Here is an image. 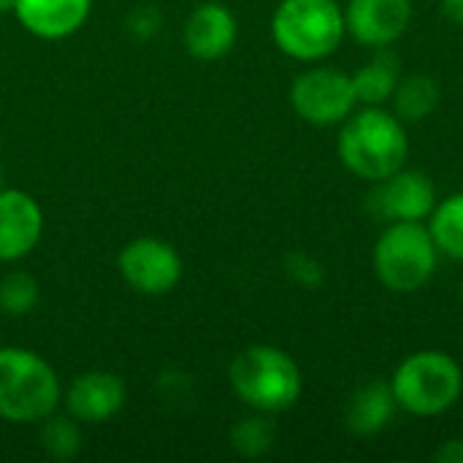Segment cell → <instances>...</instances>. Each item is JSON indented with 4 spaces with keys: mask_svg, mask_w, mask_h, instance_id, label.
Listing matches in <instances>:
<instances>
[{
    "mask_svg": "<svg viewBox=\"0 0 463 463\" xmlns=\"http://www.w3.org/2000/svg\"><path fill=\"white\" fill-rule=\"evenodd\" d=\"M336 155L353 176L374 184L407 165V128L393 111L383 106H364L342 122Z\"/></svg>",
    "mask_w": 463,
    "mask_h": 463,
    "instance_id": "1",
    "label": "cell"
},
{
    "mask_svg": "<svg viewBox=\"0 0 463 463\" xmlns=\"http://www.w3.org/2000/svg\"><path fill=\"white\" fill-rule=\"evenodd\" d=\"M233 393L255 412H285L304 391V377L293 355L271 345H252L241 350L228 369Z\"/></svg>",
    "mask_w": 463,
    "mask_h": 463,
    "instance_id": "2",
    "label": "cell"
},
{
    "mask_svg": "<svg viewBox=\"0 0 463 463\" xmlns=\"http://www.w3.org/2000/svg\"><path fill=\"white\" fill-rule=\"evenodd\" d=\"M399 410L415 418L450 412L463 396L461 364L445 350L410 353L388 380Z\"/></svg>",
    "mask_w": 463,
    "mask_h": 463,
    "instance_id": "3",
    "label": "cell"
},
{
    "mask_svg": "<svg viewBox=\"0 0 463 463\" xmlns=\"http://www.w3.org/2000/svg\"><path fill=\"white\" fill-rule=\"evenodd\" d=\"M439 266V250L423 222H385L372 250V269L380 285L399 296L423 290Z\"/></svg>",
    "mask_w": 463,
    "mask_h": 463,
    "instance_id": "4",
    "label": "cell"
},
{
    "mask_svg": "<svg viewBox=\"0 0 463 463\" xmlns=\"http://www.w3.org/2000/svg\"><path fill=\"white\" fill-rule=\"evenodd\" d=\"M345 35V8L336 0H282L271 16L277 49L298 62L331 57Z\"/></svg>",
    "mask_w": 463,
    "mask_h": 463,
    "instance_id": "5",
    "label": "cell"
},
{
    "mask_svg": "<svg viewBox=\"0 0 463 463\" xmlns=\"http://www.w3.org/2000/svg\"><path fill=\"white\" fill-rule=\"evenodd\" d=\"M60 404L54 369L24 347H0V418L8 423H38Z\"/></svg>",
    "mask_w": 463,
    "mask_h": 463,
    "instance_id": "6",
    "label": "cell"
},
{
    "mask_svg": "<svg viewBox=\"0 0 463 463\" xmlns=\"http://www.w3.org/2000/svg\"><path fill=\"white\" fill-rule=\"evenodd\" d=\"M290 106L315 128L342 125L358 106L353 76L342 68L315 65L296 76L290 87Z\"/></svg>",
    "mask_w": 463,
    "mask_h": 463,
    "instance_id": "7",
    "label": "cell"
},
{
    "mask_svg": "<svg viewBox=\"0 0 463 463\" xmlns=\"http://www.w3.org/2000/svg\"><path fill=\"white\" fill-rule=\"evenodd\" d=\"M439 195L429 174L399 168L396 174L374 182L366 206L383 222H426Z\"/></svg>",
    "mask_w": 463,
    "mask_h": 463,
    "instance_id": "8",
    "label": "cell"
},
{
    "mask_svg": "<svg viewBox=\"0 0 463 463\" xmlns=\"http://www.w3.org/2000/svg\"><path fill=\"white\" fill-rule=\"evenodd\" d=\"M117 263L122 279L144 296H163L182 279V258L174 244L163 239L144 236L125 244Z\"/></svg>",
    "mask_w": 463,
    "mask_h": 463,
    "instance_id": "9",
    "label": "cell"
},
{
    "mask_svg": "<svg viewBox=\"0 0 463 463\" xmlns=\"http://www.w3.org/2000/svg\"><path fill=\"white\" fill-rule=\"evenodd\" d=\"M412 22V0H347L345 27L366 49L393 46Z\"/></svg>",
    "mask_w": 463,
    "mask_h": 463,
    "instance_id": "10",
    "label": "cell"
},
{
    "mask_svg": "<svg viewBox=\"0 0 463 463\" xmlns=\"http://www.w3.org/2000/svg\"><path fill=\"white\" fill-rule=\"evenodd\" d=\"M43 233L38 201L22 190H0V263L30 255Z\"/></svg>",
    "mask_w": 463,
    "mask_h": 463,
    "instance_id": "11",
    "label": "cell"
},
{
    "mask_svg": "<svg viewBox=\"0 0 463 463\" xmlns=\"http://www.w3.org/2000/svg\"><path fill=\"white\" fill-rule=\"evenodd\" d=\"M128 402L125 383L111 372H87L79 374L65 396V407L73 420L84 423H106L122 412Z\"/></svg>",
    "mask_w": 463,
    "mask_h": 463,
    "instance_id": "12",
    "label": "cell"
},
{
    "mask_svg": "<svg viewBox=\"0 0 463 463\" xmlns=\"http://www.w3.org/2000/svg\"><path fill=\"white\" fill-rule=\"evenodd\" d=\"M239 38L236 16L222 3H201L184 24V46L195 60L225 57Z\"/></svg>",
    "mask_w": 463,
    "mask_h": 463,
    "instance_id": "13",
    "label": "cell"
},
{
    "mask_svg": "<svg viewBox=\"0 0 463 463\" xmlns=\"http://www.w3.org/2000/svg\"><path fill=\"white\" fill-rule=\"evenodd\" d=\"M92 0H16L14 14L22 27L43 41L73 35L90 16Z\"/></svg>",
    "mask_w": 463,
    "mask_h": 463,
    "instance_id": "14",
    "label": "cell"
},
{
    "mask_svg": "<svg viewBox=\"0 0 463 463\" xmlns=\"http://www.w3.org/2000/svg\"><path fill=\"white\" fill-rule=\"evenodd\" d=\"M396 410L399 404L391 391V383L372 380L350 396L347 410H345V426L353 437L369 439L391 426V420L396 418Z\"/></svg>",
    "mask_w": 463,
    "mask_h": 463,
    "instance_id": "15",
    "label": "cell"
},
{
    "mask_svg": "<svg viewBox=\"0 0 463 463\" xmlns=\"http://www.w3.org/2000/svg\"><path fill=\"white\" fill-rule=\"evenodd\" d=\"M353 90L358 103L364 106H385L391 103L399 79H402V62L399 57L391 52V46L385 49H374V54L358 65L353 73Z\"/></svg>",
    "mask_w": 463,
    "mask_h": 463,
    "instance_id": "16",
    "label": "cell"
},
{
    "mask_svg": "<svg viewBox=\"0 0 463 463\" xmlns=\"http://www.w3.org/2000/svg\"><path fill=\"white\" fill-rule=\"evenodd\" d=\"M442 100V87L434 76L429 73H407L399 79V87L391 98V111L404 122V125H415L429 119Z\"/></svg>",
    "mask_w": 463,
    "mask_h": 463,
    "instance_id": "17",
    "label": "cell"
},
{
    "mask_svg": "<svg viewBox=\"0 0 463 463\" xmlns=\"http://www.w3.org/2000/svg\"><path fill=\"white\" fill-rule=\"evenodd\" d=\"M429 231L439 255L463 263V193L437 201L434 212L429 214Z\"/></svg>",
    "mask_w": 463,
    "mask_h": 463,
    "instance_id": "18",
    "label": "cell"
},
{
    "mask_svg": "<svg viewBox=\"0 0 463 463\" xmlns=\"http://www.w3.org/2000/svg\"><path fill=\"white\" fill-rule=\"evenodd\" d=\"M274 437H277V431H274V423L266 418V412L250 415L231 429V442H233L236 453H241L247 458H258V456L269 453L274 445Z\"/></svg>",
    "mask_w": 463,
    "mask_h": 463,
    "instance_id": "19",
    "label": "cell"
},
{
    "mask_svg": "<svg viewBox=\"0 0 463 463\" xmlns=\"http://www.w3.org/2000/svg\"><path fill=\"white\" fill-rule=\"evenodd\" d=\"M38 296V282L27 271H11L0 279V309L11 317L33 312Z\"/></svg>",
    "mask_w": 463,
    "mask_h": 463,
    "instance_id": "20",
    "label": "cell"
},
{
    "mask_svg": "<svg viewBox=\"0 0 463 463\" xmlns=\"http://www.w3.org/2000/svg\"><path fill=\"white\" fill-rule=\"evenodd\" d=\"M41 445L52 458L68 461L79 453L81 448V437L79 429L71 418H43V429H41Z\"/></svg>",
    "mask_w": 463,
    "mask_h": 463,
    "instance_id": "21",
    "label": "cell"
},
{
    "mask_svg": "<svg viewBox=\"0 0 463 463\" xmlns=\"http://www.w3.org/2000/svg\"><path fill=\"white\" fill-rule=\"evenodd\" d=\"M285 274H288L296 285H301V288H307V290H317V288L326 282V269H323V263H320L317 258H312L309 252H301V250L285 255Z\"/></svg>",
    "mask_w": 463,
    "mask_h": 463,
    "instance_id": "22",
    "label": "cell"
},
{
    "mask_svg": "<svg viewBox=\"0 0 463 463\" xmlns=\"http://www.w3.org/2000/svg\"><path fill=\"white\" fill-rule=\"evenodd\" d=\"M434 461L437 463H463V439L453 437L445 439L437 450H434Z\"/></svg>",
    "mask_w": 463,
    "mask_h": 463,
    "instance_id": "23",
    "label": "cell"
},
{
    "mask_svg": "<svg viewBox=\"0 0 463 463\" xmlns=\"http://www.w3.org/2000/svg\"><path fill=\"white\" fill-rule=\"evenodd\" d=\"M439 8L453 24H463V0H439Z\"/></svg>",
    "mask_w": 463,
    "mask_h": 463,
    "instance_id": "24",
    "label": "cell"
},
{
    "mask_svg": "<svg viewBox=\"0 0 463 463\" xmlns=\"http://www.w3.org/2000/svg\"><path fill=\"white\" fill-rule=\"evenodd\" d=\"M14 3H16V0H0V14H5V11H14Z\"/></svg>",
    "mask_w": 463,
    "mask_h": 463,
    "instance_id": "25",
    "label": "cell"
},
{
    "mask_svg": "<svg viewBox=\"0 0 463 463\" xmlns=\"http://www.w3.org/2000/svg\"><path fill=\"white\" fill-rule=\"evenodd\" d=\"M0 190H3V168H0Z\"/></svg>",
    "mask_w": 463,
    "mask_h": 463,
    "instance_id": "26",
    "label": "cell"
},
{
    "mask_svg": "<svg viewBox=\"0 0 463 463\" xmlns=\"http://www.w3.org/2000/svg\"><path fill=\"white\" fill-rule=\"evenodd\" d=\"M461 298H463V279H461Z\"/></svg>",
    "mask_w": 463,
    "mask_h": 463,
    "instance_id": "27",
    "label": "cell"
}]
</instances>
